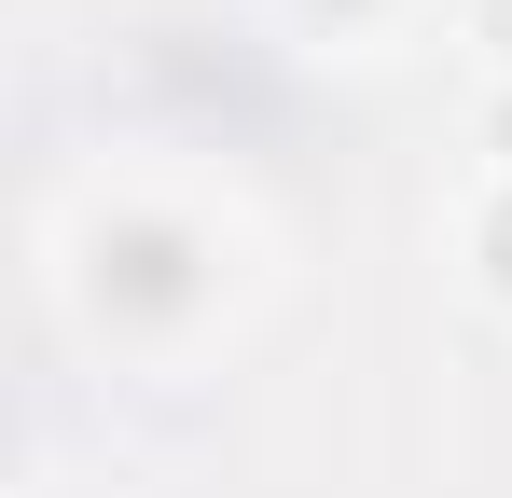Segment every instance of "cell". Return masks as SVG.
Masks as SVG:
<instances>
[{"mask_svg": "<svg viewBox=\"0 0 512 498\" xmlns=\"http://www.w3.org/2000/svg\"><path fill=\"white\" fill-rule=\"evenodd\" d=\"M236 291V236L194 208V194H97L70 222V305L97 346H194Z\"/></svg>", "mask_w": 512, "mask_h": 498, "instance_id": "obj_1", "label": "cell"}, {"mask_svg": "<svg viewBox=\"0 0 512 498\" xmlns=\"http://www.w3.org/2000/svg\"><path fill=\"white\" fill-rule=\"evenodd\" d=\"M277 14H291L305 42H346V56H374V42H388V28H402L416 0H277Z\"/></svg>", "mask_w": 512, "mask_h": 498, "instance_id": "obj_2", "label": "cell"}, {"mask_svg": "<svg viewBox=\"0 0 512 498\" xmlns=\"http://www.w3.org/2000/svg\"><path fill=\"white\" fill-rule=\"evenodd\" d=\"M457 249H471V277H485V305H512V180H485V194H471Z\"/></svg>", "mask_w": 512, "mask_h": 498, "instance_id": "obj_3", "label": "cell"}, {"mask_svg": "<svg viewBox=\"0 0 512 498\" xmlns=\"http://www.w3.org/2000/svg\"><path fill=\"white\" fill-rule=\"evenodd\" d=\"M457 28H471V42L499 56V83H512V0H457Z\"/></svg>", "mask_w": 512, "mask_h": 498, "instance_id": "obj_4", "label": "cell"}, {"mask_svg": "<svg viewBox=\"0 0 512 498\" xmlns=\"http://www.w3.org/2000/svg\"><path fill=\"white\" fill-rule=\"evenodd\" d=\"M485 153H499V180H512V83L485 97Z\"/></svg>", "mask_w": 512, "mask_h": 498, "instance_id": "obj_5", "label": "cell"}]
</instances>
